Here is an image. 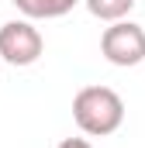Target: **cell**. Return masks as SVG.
Returning a JSON list of instances; mask_svg holds the SVG:
<instances>
[{
  "instance_id": "5b68a950",
  "label": "cell",
  "mask_w": 145,
  "mask_h": 148,
  "mask_svg": "<svg viewBox=\"0 0 145 148\" xmlns=\"http://www.w3.org/2000/svg\"><path fill=\"white\" fill-rule=\"evenodd\" d=\"M131 7H135V0H86V10L93 14V17H100V21H124L128 14H131Z\"/></svg>"
},
{
  "instance_id": "8992f818",
  "label": "cell",
  "mask_w": 145,
  "mask_h": 148,
  "mask_svg": "<svg viewBox=\"0 0 145 148\" xmlns=\"http://www.w3.org/2000/svg\"><path fill=\"white\" fill-rule=\"evenodd\" d=\"M55 148H93V145H90L86 138H62Z\"/></svg>"
},
{
  "instance_id": "3957f363",
  "label": "cell",
  "mask_w": 145,
  "mask_h": 148,
  "mask_svg": "<svg viewBox=\"0 0 145 148\" xmlns=\"http://www.w3.org/2000/svg\"><path fill=\"white\" fill-rule=\"evenodd\" d=\"M41 52H45V38L28 17L0 24V59L7 66H17V69L35 66L41 59Z\"/></svg>"
},
{
  "instance_id": "7a4b0ae2",
  "label": "cell",
  "mask_w": 145,
  "mask_h": 148,
  "mask_svg": "<svg viewBox=\"0 0 145 148\" xmlns=\"http://www.w3.org/2000/svg\"><path fill=\"white\" fill-rule=\"evenodd\" d=\"M100 55L117 69H131L145 62V28L135 21H114L100 35Z\"/></svg>"
},
{
  "instance_id": "6da1fadb",
  "label": "cell",
  "mask_w": 145,
  "mask_h": 148,
  "mask_svg": "<svg viewBox=\"0 0 145 148\" xmlns=\"http://www.w3.org/2000/svg\"><path fill=\"white\" fill-rule=\"evenodd\" d=\"M72 121L90 138H107L124 124V100L110 86H83L72 97Z\"/></svg>"
},
{
  "instance_id": "277c9868",
  "label": "cell",
  "mask_w": 145,
  "mask_h": 148,
  "mask_svg": "<svg viewBox=\"0 0 145 148\" xmlns=\"http://www.w3.org/2000/svg\"><path fill=\"white\" fill-rule=\"evenodd\" d=\"M28 21H52V17H66L79 0H10Z\"/></svg>"
}]
</instances>
